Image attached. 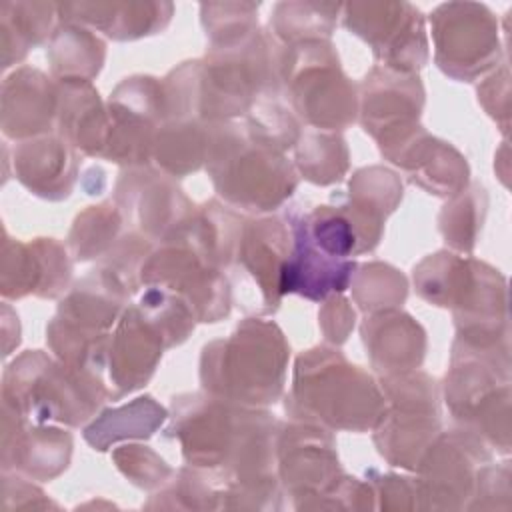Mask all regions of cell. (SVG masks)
Listing matches in <instances>:
<instances>
[{"instance_id": "3957f363", "label": "cell", "mask_w": 512, "mask_h": 512, "mask_svg": "<svg viewBox=\"0 0 512 512\" xmlns=\"http://www.w3.org/2000/svg\"><path fill=\"white\" fill-rule=\"evenodd\" d=\"M344 26L374 46L396 70H414L426 60L420 12L408 2H354L344 6Z\"/></svg>"}, {"instance_id": "7a4b0ae2", "label": "cell", "mask_w": 512, "mask_h": 512, "mask_svg": "<svg viewBox=\"0 0 512 512\" xmlns=\"http://www.w3.org/2000/svg\"><path fill=\"white\" fill-rule=\"evenodd\" d=\"M436 60L456 78L470 80L498 62V24L492 12L474 2L442 4L432 14Z\"/></svg>"}, {"instance_id": "5b68a950", "label": "cell", "mask_w": 512, "mask_h": 512, "mask_svg": "<svg viewBox=\"0 0 512 512\" xmlns=\"http://www.w3.org/2000/svg\"><path fill=\"white\" fill-rule=\"evenodd\" d=\"M56 10L66 22L94 26L116 40L154 34L172 16V4L162 2H80L58 4Z\"/></svg>"}, {"instance_id": "8992f818", "label": "cell", "mask_w": 512, "mask_h": 512, "mask_svg": "<svg viewBox=\"0 0 512 512\" xmlns=\"http://www.w3.org/2000/svg\"><path fill=\"white\" fill-rule=\"evenodd\" d=\"M296 18L288 6V2L278 4L274 8V30L280 38L290 40L294 44L322 40L330 36L334 20L338 16L340 4H310V2H292Z\"/></svg>"}, {"instance_id": "6da1fadb", "label": "cell", "mask_w": 512, "mask_h": 512, "mask_svg": "<svg viewBox=\"0 0 512 512\" xmlns=\"http://www.w3.org/2000/svg\"><path fill=\"white\" fill-rule=\"evenodd\" d=\"M266 324H244L222 350L206 346L202 378L214 392H226L246 402H274L282 388L286 348L276 334L262 352H256Z\"/></svg>"}, {"instance_id": "277c9868", "label": "cell", "mask_w": 512, "mask_h": 512, "mask_svg": "<svg viewBox=\"0 0 512 512\" xmlns=\"http://www.w3.org/2000/svg\"><path fill=\"white\" fill-rule=\"evenodd\" d=\"M292 250L282 266L280 292H296L310 300H322L332 292H342L354 272L352 260L326 254L306 232L298 210L290 212Z\"/></svg>"}]
</instances>
